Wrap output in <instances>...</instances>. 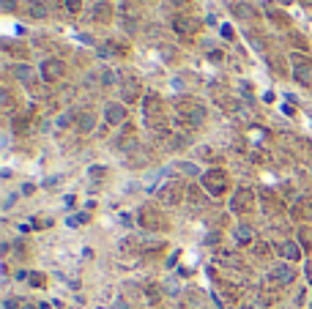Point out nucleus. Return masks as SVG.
<instances>
[{
	"label": "nucleus",
	"instance_id": "1",
	"mask_svg": "<svg viewBox=\"0 0 312 309\" xmlns=\"http://www.w3.org/2000/svg\"><path fill=\"white\" fill-rule=\"evenodd\" d=\"M203 186H205L214 197H219V194L227 189V178H225V172H222V170H211V172H205V175H203Z\"/></svg>",
	"mask_w": 312,
	"mask_h": 309
},
{
	"label": "nucleus",
	"instance_id": "2",
	"mask_svg": "<svg viewBox=\"0 0 312 309\" xmlns=\"http://www.w3.org/2000/svg\"><path fill=\"white\" fill-rule=\"evenodd\" d=\"M293 268L287 266V263H282V266H277V268H271V274H268V279L274 282V284H290L293 282Z\"/></svg>",
	"mask_w": 312,
	"mask_h": 309
},
{
	"label": "nucleus",
	"instance_id": "3",
	"mask_svg": "<svg viewBox=\"0 0 312 309\" xmlns=\"http://www.w3.org/2000/svg\"><path fill=\"white\" fill-rule=\"evenodd\" d=\"M230 208H233V211H249L252 208V192H249V189L236 192V197L230 200Z\"/></svg>",
	"mask_w": 312,
	"mask_h": 309
},
{
	"label": "nucleus",
	"instance_id": "4",
	"mask_svg": "<svg viewBox=\"0 0 312 309\" xmlns=\"http://www.w3.org/2000/svg\"><path fill=\"white\" fill-rule=\"evenodd\" d=\"M104 118H107V123H113V126L123 123V121H126L123 104H107V107H104Z\"/></svg>",
	"mask_w": 312,
	"mask_h": 309
},
{
	"label": "nucleus",
	"instance_id": "5",
	"mask_svg": "<svg viewBox=\"0 0 312 309\" xmlns=\"http://www.w3.org/2000/svg\"><path fill=\"white\" fill-rule=\"evenodd\" d=\"M41 74H44V80H58V77L63 74V63L60 60H44Z\"/></svg>",
	"mask_w": 312,
	"mask_h": 309
},
{
	"label": "nucleus",
	"instance_id": "6",
	"mask_svg": "<svg viewBox=\"0 0 312 309\" xmlns=\"http://www.w3.org/2000/svg\"><path fill=\"white\" fill-rule=\"evenodd\" d=\"M293 60L299 63V66H296V80H299L301 85H307V82H312V66H309V63H307V66H304L299 55H293Z\"/></svg>",
	"mask_w": 312,
	"mask_h": 309
},
{
	"label": "nucleus",
	"instance_id": "7",
	"mask_svg": "<svg viewBox=\"0 0 312 309\" xmlns=\"http://www.w3.org/2000/svg\"><path fill=\"white\" fill-rule=\"evenodd\" d=\"M173 28L178 30V33H192V30L197 28V22L189 19V17H175V19H173Z\"/></svg>",
	"mask_w": 312,
	"mask_h": 309
},
{
	"label": "nucleus",
	"instance_id": "8",
	"mask_svg": "<svg viewBox=\"0 0 312 309\" xmlns=\"http://www.w3.org/2000/svg\"><path fill=\"white\" fill-rule=\"evenodd\" d=\"M159 200H162L164 205H173V203H178L181 200V192L175 186H167V189H162V194H159Z\"/></svg>",
	"mask_w": 312,
	"mask_h": 309
},
{
	"label": "nucleus",
	"instance_id": "9",
	"mask_svg": "<svg viewBox=\"0 0 312 309\" xmlns=\"http://www.w3.org/2000/svg\"><path fill=\"white\" fill-rule=\"evenodd\" d=\"M279 252H282V257H287V260H299L301 257V252H299V247H296L293 241H285L282 247H279Z\"/></svg>",
	"mask_w": 312,
	"mask_h": 309
},
{
	"label": "nucleus",
	"instance_id": "10",
	"mask_svg": "<svg viewBox=\"0 0 312 309\" xmlns=\"http://www.w3.org/2000/svg\"><path fill=\"white\" fill-rule=\"evenodd\" d=\"M236 238H238V244H252V230L246 225H238L236 227Z\"/></svg>",
	"mask_w": 312,
	"mask_h": 309
},
{
	"label": "nucleus",
	"instance_id": "11",
	"mask_svg": "<svg viewBox=\"0 0 312 309\" xmlns=\"http://www.w3.org/2000/svg\"><path fill=\"white\" fill-rule=\"evenodd\" d=\"M93 19H99V22H107L110 19V3H99L93 9Z\"/></svg>",
	"mask_w": 312,
	"mask_h": 309
},
{
	"label": "nucleus",
	"instance_id": "12",
	"mask_svg": "<svg viewBox=\"0 0 312 309\" xmlns=\"http://www.w3.org/2000/svg\"><path fill=\"white\" fill-rule=\"evenodd\" d=\"M123 99H126V101L137 99V82H134V80H126V82H123Z\"/></svg>",
	"mask_w": 312,
	"mask_h": 309
},
{
	"label": "nucleus",
	"instance_id": "13",
	"mask_svg": "<svg viewBox=\"0 0 312 309\" xmlns=\"http://www.w3.org/2000/svg\"><path fill=\"white\" fill-rule=\"evenodd\" d=\"M30 74H33V69H30V66H17V69H14V77H17L19 82H30Z\"/></svg>",
	"mask_w": 312,
	"mask_h": 309
},
{
	"label": "nucleus",
	"instance_id": "14",
	"mask_svg": "<svg viewBox=\"0 0 312 309\" xmlns=\"http://www.w3.org/2000/svg\"><path fill=\"white\" fill-rule=\"evenodd\" d=\"M91 129H93V115L82 113V115H79V131H91Z\"/></svg>",
	"mask_w": 312,
	"mask_h": 309
},
{
	"label": "nucleus",
	"instance_id": "15",
	"mask_svg": "<svg viewBox=\"0 0 312 309\" xmlns=\"http://www.w3.org/2000/svg\"><path fill=\"white\" fill-rule=\"evenodd\" d=\"M66 9H69L71 14H79V9H82V3H79V0H66Z\"/></svg>",
	"mask_w": 312,
	"mask_h": 309
},
{
	"label": "nucleus",
	"instance_id": "16",
	"mask_svg": "<svg viewBox=\"0 0 312 309\" xmlns=\"http://www.w3.org/2000/svg\"><path fill=\"white\" fill-rule=\"evenodd\" d=\"M85 219H88L85 213H77V216H71V219H69V227H77V225H82Z\"/></svg>",
	"mask_w": 312,
	"mask_h": 309
},
{
	"label": "nucleus",
	"instance_id": "17",
	"mask_svg": "<svg viewBox=\"0 0 312 309\" xmlns=\"http://www.w3.org/2000/svg\"><path fill=\"white\" fill-rule=\"evenodd\" d=\"M30 284H33V288H41V284H44V276H41V274H30Z\"/></svg>",
	"mask_w": 312,
	"mask_h": 309
},
{
	"label": "nucleus",
	"instance_id": "18",
	"mask_svg": "<svg viewBox=\"0 0 312 309\" xmlns=\"http://www.w3.org/2000/svg\"><path fill=\"white\" fill-rule=\"evenodd\" d=\"M25 304H22V301H17V298H9L6 301V309H22Z\"/></svg>",
	"mask_w": 312,
	"mask_h": 309
},
{
	"label": "nucleus",
	"instance_id": "19",
	"mask_svg": "<svg viewBox=\"0 0 312 309\" xmlns=\"http://www.w3.org/2000/svg\"><path fill=\"white\" fill-rule=\"evenodd\" d=\"M104 172H107L104 167H91V170H88V175H91V178H101Z\"/></svg>",
	"mask_w": 312,
	"mask_h": 309
},
{
	"label": "nucleus",
	"instance_id": "20",
	"mask_svg": "<svg viewBox=\"0 0 312 309\" xmlns=\"http://www.w3.org/2000/svg\"><path fill=\"white\" fill-rule=\"evenodd\" d=\"M3 3V11H14L17 9V0H0Z\"/></svg>",
	"mask_w": 312,
	"mask_h": 309
},
{
	"label": "nucleus",
	"instance_id": "21",
	"mask_svg": "<svg viewBox=\"0 0 312 309\" xmlns=\"http://www.w3.org/2000/svg\"><path fill=\"white\" fill-rule=\"evenodd\" d=\"M30 14H33V17H44V9H41V6H30Z\"/></svg>",
	"mask_w": 312,
	"mask_h": 309
},
{
	"label": "nucleus",
	"instance_id": "22",
	"mask_svg": "<svg viewBox=\"0 0 312 309\" xmlns=\"http://www.w3.org/2000/svg\"><path fill=\"white\" fill-rule=\"evenodd\" d=\"M71 118H74L71 113H69V115H60V118H58V126H69V123H71Z\"/></svg>",
	"mask_w": 312,
	"mask_h": 309
},
{
	"label": "nucleus",
	"instance_id": "23",
	"mask_svg": "<svg viewBox=\"0 0 312 309\" xmlns=\"http://www.w3.org/2000/svg\"><path fill=\"white\" fill-rule=\"evenodd\" d=\"M170 3H173V6H178V9H186L192 0H170Z\"/></svg>",
	"mask_w": 312,
	"mask_h": 309
},
{
	"label": "nucleus",
	"instance_id": "24",
	"mask_svg": "<svg viewBox=\"0 0 312 309\" xmlns=\"http://www.w3.org/2000/svg\"><path fill=\"white\" fill-rule=\"evenodd\" d=\"M236 14H238V17H249V11H246V6H236Z\"/></svg>",
	"mask_w": 312,
	"mask_h": 309
},
{
	"label": "nucleus",
	"instance_id": "25",
	"mask_svg": "<svg viewBox=\"0 0 312 309\" xmlns=\"http://www.w3.org/2000/svg\"><path fill=\"white\" fill-rule=\"evenodd\" d=\"M101 80H104V82H113V80H115V74H113V71H104Z\"/></svg>",
	"mask_w": 312,
	"mask_h": 309
},
{
	"label": "nucleus",
	"instance_id": "26",
	"mask_svg": "<svg viewBox=\"0 0 312 309\" xmlns=\"http://www.w3.org/2000/svg\"><path fill=\"white\" fill-rule=\"evenodd\" d=\"M222 36H225V38H230V36H233V30H230V25H225V28H222Z\"/></svg>",
	"mask_w": 312,
	"mask_h": 309
},
{
	"label": "nucleus",
	"instance_id": "27",
	"mask_svg": "<svg viewBox=\"0 0 312 309\" xmlns=\"http://www.w3.org/2000/svg\"><path fill=\"white\" fill-rule=\"evenodd\" d=\"M307 279L312 282V266H307Z\"/></svg>",
	"mask_w": 312,
	"mask_h": 309
},
{
	"label": "nucleus",
	"instance_id": "28",
	"mask_svg": "<svg viewBox=\"0 0 312 309\" xmlns=\"http://www.w3.org/2000/svg\"><path fill=\"white\" fill-rule=\"evenodd\" d=\"M151 309H159V306H151Z\"/></svg>",
	"mask_w": 312,
	"mask_h": 309
}]
</instances>
